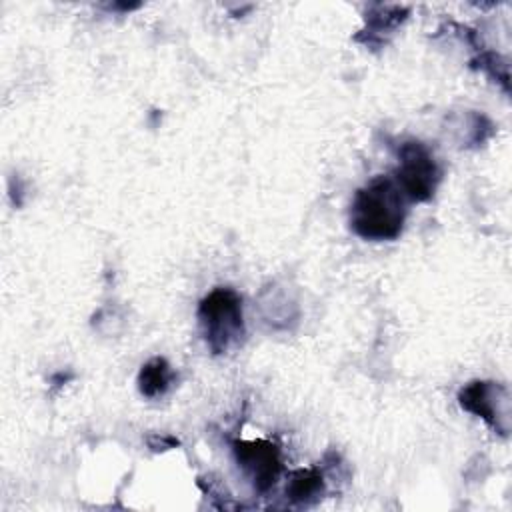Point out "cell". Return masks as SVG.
<instances>
[{"instance_id": "8992f818", "label": "cell", "mask_w": 512, "mask_h": 512, "mask_svg": "<svg viewBox=\"0 0 512 512\" xmlns=\"http://www.w3.org/2000/svg\"><path fill=\"white\" fill-rule=\"evenodd\" d=\"M326 492V480L318 466L298 468L288 476L286 498L294 504H314Z\"/></svg>"}, {"instance_id": "52a82bcc", "label": "cell", "mask_w": 512, "mask_h": 512, "mask_svg": "<svg viewBox=\"0 0 512 512\" xmlns=\"http://www.w3.org/2000/svg\"><path fill=\"white\" fill-rule=\"evenodd\" d=\"M406 6H388V4H372L366 10V26L362 34H366V44L382 42L386 34H392L408 16Z\"/></svg>"}, {"instance_id": "7a4b0ae2", "label": "cell", "mask_w": 512, "mask_h": 512, "mask_svg": "<svg viewBox=\"0 0 512 512\" xmlns=\"http://www.w3.org/2000/svg\"><path fill=\"white\" fill-rule=\"evenodd\" d=\"M200 334L212 354L234 350L244 338L242 298L234 288L218 286L210 290L198 304Z\"/></svg>"}, {"instance_id": "6da1fadb", "label": "cell", "mask_w": 512, "mask_h": 512, "mask_svg": "<svg viewBox=\"0 0 512 512\" xmlns=\"http://www.w3.org/2000/svg\"><path fill=\"white\" fill-rule=\"evenodd\" d=\"M406 196L394 176H376L356 190L350 204V228L370 242L396 240L404 230Z\"/></svg>"}, {"instance_id": "ba28073f", "label": "cell", "mask_w": 512, "mask_h": 512, "mask_svg": "<svg viewBox=\"0 0 512 512\" xmlns=\"http://www.w3.org/2000/svg\"><path fill=\"white\" fill-rule=\"evenodd\" d=\"M174 380H176V372L172 370L168 360L162 356H154L148 362H144L136 378L140 394L150 400L164 396L172 388Z\"/></svg>"}, {"instance_id": "5b68a950", "label": "cell", "mask_w": 512, "mask_h": 512, "mask_svg": "<svg viewBox=\"0 0 512 512\" xmlns=\"http://www.w3.org/2000/svg\"><path fill=\"white\" fill-rule=\"evenodd\" d=\"M232 452L238 466L250 478L254 490L260 494L274 488L282 472L280 448L264 438L258 440H234Z\"/></svg>"}, {"instance_id": "3957f363", "label": "cell", "mask_w": 512, "mask_h": 512, "mask_svg": "<svg viewBox=\"0 0 512 512\" xmlns=\"http://www.w3.org/2000/svg\"><path fill=\"white\" fill-rule=\"evenodd\" d=\"M398 166L394 180L400 186L406 200L426 202L430 200L442 180V170L432 150L420 140H404L398 150Z\"/></svg>"}, {"instance_id": "277c9868", "label": "cell", "mask_w": 512, "mask_h": 512, "mask_svg": "<svg viewBox=\"0 0 512 512\" xmlns=\"http://www.w3.org/2000/svg\"><path fill=\"white\" fill-rule=\"evenodd\" d=\"M458 404L482 418L496 434L510 432V392L504 384L494 380H474L460 388Z\"/></svg>"}]
</instances>
